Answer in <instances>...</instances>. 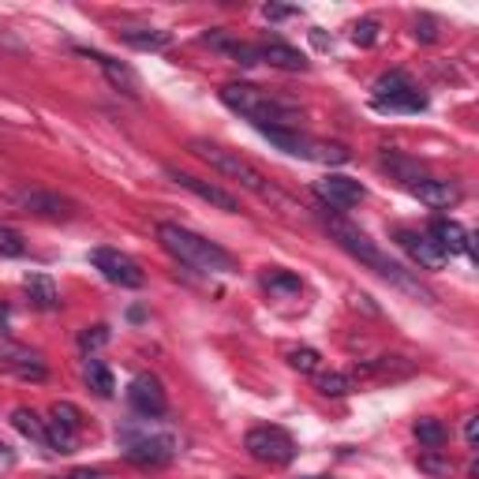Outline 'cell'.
Returning <instances> with one entry per match:
<instances>
[{"instance_id": "obj_1", "label": "cell", "mask_w": 479, "mask_h": 479, "mask_svg": "<svg viewBox=\"0 0 479 479\" xmlns=\"http://www.w3.org/2000/svg\"><path fill=\"white\" fill-rule=\"evenodd\" d=\"M326 229H330V236L337 240V248H341V251H348L352 259L364 262L367 270H375L378 277H386L389 285H397L401 293L420 296L423 303L434 300V293L420 282V277H412V270H405L397 259H389V255H386V251H382V248H378L375 240H371L364 229H359V225H352V221H345V218H326Z\"/></svg>"}, {"instance_id": "obj_2", "label": "cell", "mask_w": 479, "mask_h": 479, "mask_svg": "<svg viewBox=\"0 0 479 479\" xmlns=\"http://www.w3.org/2000/svg\"><path fill=\"white\" fill-rule=\"evenodd\" d=\"M157 244H162L176 262H184L198 273H236V259L221 244H214V240L198 236V232H191L176 221L157 225Z\"/></svg>"}, {"instance_id": "obj_3", "label": "cell", "mask_w": 479, "mask_h": 479, "mask_svg": "<svg viewBox=\"0 0 479 479\" xmlns=\"http://www.w3.org/2000/svg\"><path fill=\"white\" fill-rule=\"evenodd\" d=\"M187 150L198 157V162H207L214 173H221V176H229V180H236L240 187H248V191H255L259 198H266V203H277V207H285V210H293V203L289 198L277 191L266 176H262V169H255L251 162L240 150H225V146H218V143H210V139H191L187 143Z\"/></svg>"}, {"instance_id": "obj_4", "label": "cell", "mask_w": 479, "mask_h": 479, "mask_svg": "<svg viewBox=\"0 0 479 479\" xmlns=\"http://www.w3.org/2000/svg\"><path fill=\"white\" fill-rule=\"evenodd\" d=\"M221 101L244 120H251L259 132L262 128H296V109L285 98H277L255 83H225Z\"/></svg>"}, {"instance_id": "obj_5", "label": "cell", "mask_w": 479, "mask_h": 479, "mask_svg": "<svg viewBox=\"0 0 479 479\" xmlns=\"http://www.w3.org/2000/svg\"><path fill=\"white\" fill-rule=\"evenodd\" d=\"M157 420H132L120 427L116 442L124 450V461L139 464V468H165L176 453H180V438L173 431L154 427Z\"/></svg>"}, {"instance_id": "obj_6", "label": "cell", "mask_w": 479, "mask_h": 479, "mask_svg": "<svg viewBox=\"0 0 479 479\" xmlns=\"http://www.w3.org/2000/svg\"><path fill=\"white\" fill-rule=\"evenodd\" d=\"M371 105L378 112H423L427 109V94L412 83L405 71H386L375 90H371Z\"/></svg>"}, {"instance_id": "obj_7", "label": "cell", "mask_w": 479, "mask_h": 479, "mask_svg": "<svg viewBox=\"0 0 479 479\" xmlns=\"http://www.w3.org/2000/svg\"><path fill=\"white\" fill-rule=\"evenodd\" d=\"M262 135L293 157H303V162H323V165H341L348 162V150L337 146V143H318V139H307L300 135L296 128H262Z\"/></svg>"}, {"instance_id": "obj_8", "label": "cell", "mask_w": 479, "mask_h": 479, "mask_svg": "<svg viewBox=\"0 0 479 479\" xmlns=\"http://www.w3.org/2000/svg\"><path fill=\"white\" fill-rule=\"evenodd\" d=\"M244 450L255 457V461H262V464H293V457H296V442H293V434L285 431V427H251L248 431V438H244Z\"/></svg>"}, {"instance_id": "obj_9", "label": "cell", "mask_w": 479, "mask_h": 479, "mask_svg": "<svg viewBox=\"0 0 479 479\" xmlns=\"http://www.w3.org/2000/svg\"><path fill=\"white\" fill-rule=\"evenodd\" d=\"M83 412H79L71 401H57L49 409V420H46V438H49V450L53 453H75L79 450V438H83Z\"/></svg>"}, {"instance_id": "obj_10", "label": "cell", "mask_w": 479, "mask_h": 479, "mask_svg": "<svg viewBox=\"0 0 479 479\" xmlns=\"http://www.w3.org/2000/svg\"><path fill=\"white\" fill-rule=\"evenodd\" d=\"M90 262H94V270H101L105 282H112V285H120V289H139V285L146 282L143 270H139V262L128 259L124 251H116V248H94V251H90Z\"/></svg>"}, {"instance_id": "obj_11", "label": "cell", "mask_w": 479, "mask_h": 479, "mask_svg": "<svg viewBox=\"0 0 479 479\" xmlns=\"http://www.w3.org/2000/svg\"><path fill=\"white\" fill-rule=\"evenodd\" d=\"M0 371H8L16 378H23V382H46V375H49L46 359L34 348L16 345V341H0Z\"/></svg>"}, {"instance_id": "obj_12", "label": "cell", "mask_w": 479, "mask_h": 479, "mask_svg": "<svg viewBox=\"0 0 479 479\" xmlns=\"http://www.w3.org/2000/svg\"><path fill=\"white\" fill-rule=\"evenodd\" d=\"M12 203H16L19 210L34 214V218H49V221H60V218H71V214H75V207L68 203L64 195L42 191V187H19V191L12 195Z\"/></svg>"}, {"instance_id": "obj_13", "label": "cell", "mask_w": 479, "mask_h": 479, "mask_svg": "<svg viewBox=\"0 0 479 479\" xmlns=\"http://www.w3.org/2000/svg\"><path fill=\"white\" fill-rule=\"evenodd\" d=\"M165 173H169V180H173V184L187 187L191 195L203 198V203H210V207H218V210H225V214H240V198H236L232 191H225L221 184L203 180V176H191V173H184V169H176V165H169Z\"/></svg>"}, {"instance_id": "obj_14", "label": "cell", "mask_w": 479, "mask_h": 479, "mask_svg": "<svg viewBox=\"0 0 479 479\" xmlns=\"http://www.w3.org/2000/svg\"><path fill=\"white\" fill-rule=\"evenodd\" d=\"M79 57H87V60H94L98 68H101V75L109 79V87L112 90H120L124 98H132V101H139L143 98V83H139V75L124 64V60H116V57H109V53H98V49H75Z\"/></svg>"}, {"instance_id": "obj_15", "label": "cell", "mask_w": 479, "mask_h": 479, "mask_svg": "<svg viewBox=\"0 0 479 479\" xmlns=\"http://www.w3.org/2000/svg\"><path fill=\"white\" fill-rule=\"evenodd\" d=\"M128 401L143 420H162L169 412V397L154 375H135L128 386Z\"/></svg>"}, {"instance_id": "obj_16", "label": "cell", "mask_w": 479, "mask_h": 479, "mask_svg": "<svg viewBox=\"0 0 479 479\" xmlns=\"http://www.w3.org/2000/svg\"><path fill=\"white\" fill-rule=\"evenodd\" d=\"M314 195L323 198L326 207H334V210H352V207H359L364 203V184L359 180H352V176H337V173H330L326 180H318L314 184Z\"/></svg>"}, {"instance_id": "obj_17", "label": "cell", "mask_w": 479, "mask_h": 479, "mask_svg": "<svg viewBox=\"0 0 479 479\" xmlns=\"http://www.w3.org/2000/svg\"><path fill=\"white\" fill-rule=\"evenodd\" d=\"M427 236L434 240L438 251H442L446 259L472 251V236H468V229H464L461 221H453V218H434L431 229H427Z\"/></svg>"}, {"instance_id": "obj_18", "label": "cell", "mask_w": 479, "mask_h": 479, "mask_svg": "<svg viewBox=\"0 0 479 479\" xmlns=\"http://www.w3.org/2000/svg\"><path fill=\"white\" fill-rule=\"evenodd\" d=\"M397 244H401L409 255H412V262H420V270H442L450 259L438 251V244L427 236V232H412V229H401L397 232Z\"/></svg>"}, {"instance_id": "obj_19", "label": "cell", "mask_w": 479, "mask_h": 479, "mask_svg": "<svg viewBox=\"0 0 479 479\" xmlns=\"http://www.w3.org/2000/svg\"><path fill=\"white\" fill-rule=\"evenodd\" d=\"M203 46H210L214 53L229 57V60H232V64H240V68H255V64H262V60H259V46L236 42V37H232V34H225V30H210V34H203Z\"/></svg>"}, {"instance_id": "obj_20", "label": "cell", "mask_w": 479, "mask_h": 479, "mask_svg": "<svg viewBox=\"0 0 479 479\" xmlns=\"http://www.w3.org/2000/svg\"><path fill=\"white\" fill-rule=\"evenodd\" d=\"M412 195L420 198V203H427V207H434V210H450V207H457L461 203V184L457 180H438V176H427V180H420L416 187H412Z\"/></svg>"}, {"instance_id": "obj_21", "label": "cell", "mask_w": 479, "mask_h": 479, "mask_svg": "<svg viewBox=\"0 0 479 479\" xmlns=\"http://www.w3.org/2000/svg\"><path fill=\"white\" fill-rule=\"evenodd\" d=\"M378 165H382L393 180H401L409 191H412L420 180H427V176H431V173L416 162V157H405L401 150H382V154H378Z\"/></svg>"}, {"instance_id": "obj_22", "label": "cell", "mask_w": 479, "mask_h": 479, "mask_svg": "<svg viewBox=\"0 0 479 479\" xmlns=\"http://www.w3.org/2000/svg\"><path fill=\"white\" fill-rule=\"evenodd\" d=\"M259 60H266L270 68H282V71H307V57L293 46H285L282 37H266L259 46Z\"/></svg>"}, {"instance_id": "obj_23", "label": "cell", "mask_w": 479, "mask_h": 479, "mask_svg": "<svg viewBox=\"0 0 479 479\" xmlns=\"http://www.w3.org/2000/svg\"><path fill=\"white\" fill-rule=\"evenodd\" d=\"M116 37H120V42H124V46H132V49H169V42H173V37H169V30H154V27H120L116 30Z\"/></svg>"}, {"instance_id": "obj_24", "label": "cell", "mask_w": 479, "mask_h": 479, "mask_svg": "<svg viewBox=\"0 0 479 479\" xmlns=\"http://www.w3.org/2000/svg\"><path fill=\"white\" fill-rule=\"evenodd\" d=\"M23 289L30 296V307H37V311H57L60 307V293L53 285V277H46V273H27Z\"/></svg>"}, {"instance_id": "obj_25", "label": "cell", "mask_w": 479, "mask_h": 479, "mask_svg": "<svg viewBox=\"0 0 479 479\" xmlns=\"http://www.w3.org/2000/svg\"><path fill=\"white\" fill-rule=\"evenodd\" d=\"M356 371L371 378H409L416 367L405 356H378V359H367V364H356Z\"/></svg>"}, {"instance_id": "obj_26", "label": "cell", "mask_w": 479, "mask_h": 479, "mask_svg": "<svg viewBox=\"0 0 479 479\" xmlns=\"http://www.w3.org/2000/svg\"><path fill=\"white\" fill-rule=\"evenodd\" d=\"M12 427H16L23 438H30L34 446H46V450H49L46 420H37V412H30V409H16V412H12Z\"/></svg>"}, {"instance_id": "obj_27", "label": "cell", "mask_w": 479, "mask_h": 479, "mask_svg": "<svg viewBox=\"0 0 479 479\" xmlns=\"http://www.w3.org/2000/svg\"><path fill=\"white\" fill-rule=\"evenodd\" d=\"M314 386H318V393H326V397H348L356 389V375H348V371H318Z\"/></svg>"}, {"instance_id": "obj_28", "label": "cell", "mask_w": 479, "mask_h": 479, "mask_svg": "<svg viewBox=\"0 0 479 479\" xmlns=\"http://www.w3.org/2000/svg\"><path fill=\"white\" fill-rule=\"evenodd\" d=\"M412 431H416V438H420V446H427V450H442V446H446V438H450L446 423H442V420H434V416L416 420Z\"/></svg>"}, {"instance_id": "obj_29", "label": "cell", "mask_w": 479, "mask_h": 479, "mask_svg": "<svg viewBox=\"0 0 479 479\" xmlns=\"http://www.w3.org/2000/svg\"><path fill=\"white\" fill-rule=\"evenodd\" d=\"M416 464H420V472H427L431 479H450V475H453V461H450L442 450H423V453L416 457Z\"/></svg>"}, {"instance_id": "obj_30", "label": "cell", "mask_w": 479, "mask_h": 479, "mask_svg": "<svg viewBox=\"0 0 479 479\" xmlns=\"http://www.w3.org/2000/svg\"><path fill=\"white\" fill-rule=\"evenodd\" d=\"M262 285H266V293H273V296H300V293H303V282H300L296 273H285V270H273Z\"/></svg>"}, {"instance_id": "obj_31", "label": "cell", "mask_w": 479, "mask_h": 479, "mask_svg": "<svg viewBox=\"0 0 479 479\" xmlns=\"http://www.w3.org/2000/svg\"><path fill=\"white\" fill-rule=\"evenodd\" d=\"M285 359H289V367H293V371H300V375H318V367H323V356H318L314 348H307V345L289 348V352H285Z\"/></svg>"}, {"instance_id": "obj_32", "label": "cell", "mask_w": 479, "mask_h": 479, "mask_svg": "<svg viewBox=\"0 0 479 479\" xmlns=\"http://www.w3.org/2000/svg\"><path fill=\"white\" fill-rule=\"evenodd\" d=\"M87 386H90L98 397H112L116 382H112V371L101 364V359H90V364H87Z\"/></svg>"}, {"instance_id": "obj_33", "label": "cell", "mask_w": 479, "mask_h": 479, "mask_svg": "<svg viewBox=\"0 0 479 479\" xmlns=\"http://www.w3.org/2000/svg\"><path fill=\"white\" fill-rule=\"evenodd\" d=\"M109 345V326H87L83 334H79V348L83 352H98Z\"/></svg>"}, {"instance_id": "obj_34", "label": "cell", "mask_w": 479, "mask_h": 479, "mask_svg": "<svg viewBox=\"0 0 479 479\" xmlns=\"http://www.w3.org/2000/svg\"><path fill=\"white\" fill-rule=\"evenodd\" d=\"M0 255H8V259H19V255H27L23 236H19V232H12V229H0Z\"/></svg>"}, {"instance_id": "obj_35", "label": "cell", "mask_w": 479, "mask_h": 479, "mask_svg": "<svg viewBox=\"0 0 479 479\" xmlns=\"http://www.w3.org/2000/svg\"><path fill=\"white\" fill-rule=\"evenodd\" d=\"M375 37H378V23L375 19H364V23L352 27V42L356 46H375Z\"/></svg>"}, {"instance_id": "obj_36", "label": "cell", "mask_w": 479, "mask_h": 479, "mask_svg": "<svg viewBox=\"0 0 479 479\" xmlns=\"http://www.w3.org/2000/svg\"><path fill=\"white\" fill-rule=\"evenodd\" d=\"M412 34H416V42H438V19H431V16H420Z\"/></svg>"}, {"instance_id": "obj_37", "label": "cell", "mask_w": 479, "mask_h": 479, "mask_svg": "<svg viewBox=\"0 0 479 479\" xmlns=\"http://www.w3.org/2000/svg\"><path fill=\"white\" fill-rule=\"evenodd\" d=\"M262 16H266V19H273V23H282V19H293V16H300V8H285V5H266V8H262Z\"/></svg>"}, {"instance_id": "obj_38", "label": "cell", "mask_w": 479, "mask_h": 479, "mask_svg": "<svg viewBox=\"0 0 479 479\" xmlns=\"http://www.w3.org/2000/svg\"><path fill=\"white\" fill-rule=\"evenodd\" d=\"M464 442L475 450V416H464Z\"/></svg>"}, {"instance_id": "obj_39", "label": "cell", "mask_w": 479, "mask_h": 479, "mask_svg": "<svg viewBox=\"0 0 479 479\" xmlns=\"http://www.w3.org/2000/svg\"><path fill=\"white\" fill-rule=\"evenodd\" d=\"M300 479H330V475H300Z\"/></svg>"}, {"instance_id": "obj_40", "label": "cell", "mask_w": 479, "mask_h": 479, "mask_svg": "<svg viewBox=\"0 0 479 479\" xmlns=\"http://www.w3.org/2000/svg\"><path fill=\"white\" fill-rule=\"evenodd\" d=\"M0 450H5V442H0Z\"/></svg>"}]
</instances>
